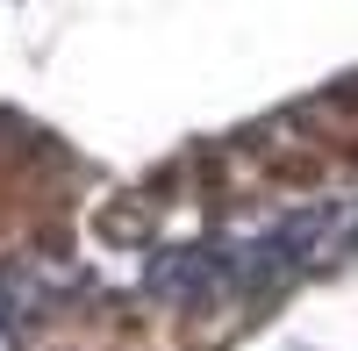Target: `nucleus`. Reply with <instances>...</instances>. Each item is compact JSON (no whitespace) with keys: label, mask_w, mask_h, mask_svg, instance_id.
<instances>
[{"label":"nucleus","mask_w":358,"mask_h":351,"mask_svg":"<svg viewBox=\"0 0 358 351\" xmlns=\"http://www.w3.org/2000/svg\"><path fill=\"white\" fill-rule=\"evenodd\" d=\"M330 229V208H308V215H287V222H273L265 237H251V244H236L229 251V287H244V294H258V287H273V280H287L294 266L308 258V244Z\"/></svg>","instance_id":"f257e3e1"},{"label":"nucleus","mask_w":358,"mask_h":351,"mask_svg":"<svg viewBox=\"0 0 358 351\" xmlns=\"http://www.w3.org/2000/svg\"><path fill=\"white\" fill-rule=\"evenodd\" d=\"M229 287V251H208V244H187V251H158L151 258V294L194 308V301H215Z\"/></svg>","instance_id":"f03ea898"},{"label":"nucleus","mask_w":358,"mask_h":351,"mask_svg":"<svg viewBox=\"0 0 358 351\" xmlns=\"http://www.w3.org/2000/svg\"><path fill=\"white\" fill-rule=\"evenodd\" d=\"M0 351H15V344H8V330H0Z\"/></svg>","instance_id":"7ed1b4c3"}]
</instances>
